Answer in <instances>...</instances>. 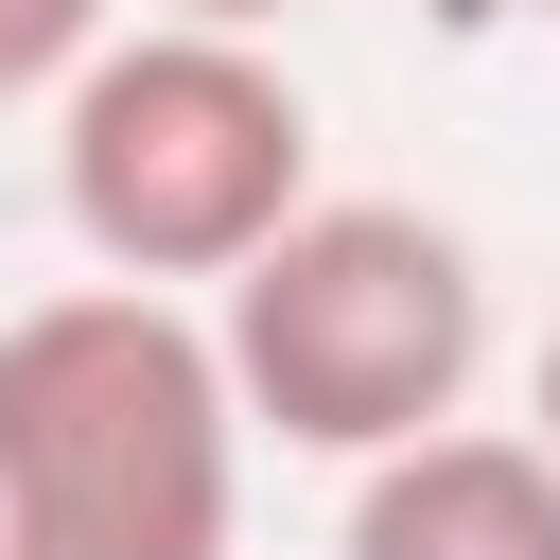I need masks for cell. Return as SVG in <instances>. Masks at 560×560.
Listing matches in <instances>:
<instances>
[{"mask_svg": "<svg viewBox=\"0 0 560 560\" xmlns=\"http://www.w3.org/2000/svg\"><path fill=\"white\" fill-rule=\"evenodd\" d=\"M52 210L105 280L175 298V280H245L298 210H315V105L262 35H192L140 18L105 35V70L52 105Z\"/></svg>", "mask_w": 560, "mask_h": 560, "instance_id": "obj_3", "label": "cell"}, {"mask_svg": "<svg viewBox=\"0 0 560 560\" xmlns=\"http://www.w3.org/2000/svg\"><path fill=\"white\" fill-rule=\"evenodd\" d=\"M228 385H245V438L280 455H402V438H455L472 368H490V280L438 210L402 192H315L228 298Z\"/></svg>", "mask_w": 560, "mask_h": 560, "instance_id": "obj_2", "label": "cell"}, {"mask_svg": "<svg viewBox=\"0 0 560 560\" xmlns=\"http://www.w3.org/2000/svg\"><path fill=\"white\" fill-rule=\"evenodd\" d=\"M158 18H192V35H262V18H298V0H158Z\"/></svg>", "mask_w": 560, "mask_h": 560, "instance_id": "obj_6", "label": "cell"}, {"mask_svg": "<svg viewBox=\"0 0 560 560\" xmlns=\"http://www.w3.org/2000/svg\"><path fill=\"white\" fill-rule=\"evenodd\" d=\"M350 560H560V455L525 420H455L350 472Z\"/></svg>", "mask_w": 560, "mask_h": 560, "instance_id": "obj_4", "label": "cell"}, {"mask_svg": "<svg viewBox=\"0 0 560 560\" xmlns=\"http://www.w3.org/2000/svg\"><path fill=\"white\" fill-rule=\"evenodd\" d=\"M0 560H18V542H0Z\"/></svg>", "mask_w": 560, "mask_h": 560, "instance_id": "obj_9", "label": "cell"}, {"mask_svg": "<svg viewBox=\"0 0 560 560\" xmlns=\"http://www.w3.org/2000/svg\"><path fill=\"white\" fill-rule=\"evenodd\" d=\"M245 525V385L228 332L70 280L0 315V542L18 560H228Z\"/></svg>", "mask_w": 560, "mask_h": 560, "instance_id": "obj_1", "label": "cell"}, {"mask_svg": "<svg viewBox=\"0 0 560 560\" xmlns=\"http://www.w3.org/2000/svg\"><path fill=\"white\" fill-rule=\"evenodd\" d=\"M525 18H560V0H525Z\"/></svg>", "mask_w": 560, "mask_h": 560, "instance_id": "obj_8", "label": "cell"}, {"mask_svg": "<svg viewBox=\"0 0 560 560\" xmlns=\"http://www.w3.org/2000/svg\"><path fill=\"white\" fill-rule=\"evenodd\" d=\"M105 18H122V0H0V105H18V88L70 105V88L105 70Z\"/></svg>", "mask_w": 560, "mask_h": 560, "instance_id": "obj_5", "label": "cell"}, {"mask_svg": "<svg viewBox=\"0 0 560 560\" xmlns=\"http://www.w3.org/2000/svg\"><path fill=\"white\" fill-rule=\"evenodd\" d=\"M525 438L560 455V332H542V368H525Z\"/></svg>", "mask_w": 560, "mask_h": 560, "instance_id": "obj_7", "label": "cell"}]
</instances>
